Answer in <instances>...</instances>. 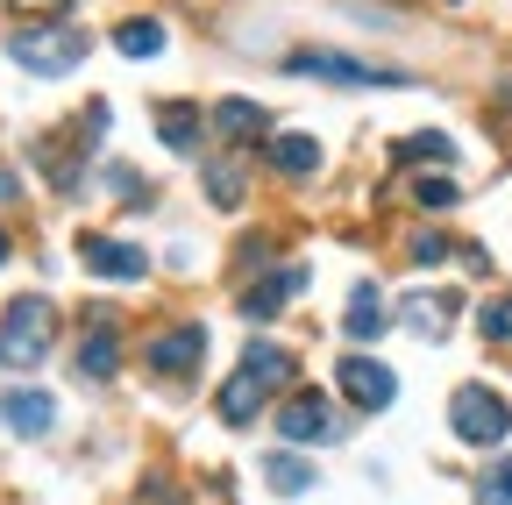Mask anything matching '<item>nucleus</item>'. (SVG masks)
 Wrapping results in <instances>:
<instances>
[{"instance_id":"nucleus-8","label":"nucleus","mask_w":512,"mask_h":505,"mask_svg":"<svg viewBox=\"0 0 512 505\" xmlns=\"http://www.w3.org/2000/svg\"><path fill=\"white\" fill-rule=\"evenodd\" d=\"M200 356H207V328H200V321H178V328L150 335V349H143V363H150L157 377H178V385L200 370Z\"/></svg>"},{"instance_id":"nucleus-16","label":"nucleus","mask_w":512,"mask_h":505,"mask_svg":"<svg viewBox=\"0 0 512 505\" xmlns=\"http://www.w3.org/2000/svg\"><path fill=\"white\" fill-rule=\"evenodd\" d=\"M79 370L93 377V385H107V377L121 370V328L114 321H93L86 342H79Z\"/></svg>"},{"instance_id":"nucleus-9","label":"nucleus","mask_w":512,"mask_h":505,"mask_svg":"<svg viewBox=\"0 0 512 505\" xmlns=\"http://www.w3.org/2000/svg\"><path fill=\"white\" fill-rule=\"evenodd\" d=\"M79 257H86L93 278H121V285L150 278V257H143L136 242H121V235H79Z\"/></svg>"},{"instance_id":"nucleus-11","label":"nucleus","mask_w":512,"mask_h":505,"mask_svg":"<svg viewBox=\"0 0 512 505\" xmlns=\"http://www.w3.org/2000/svg\"><path fill=\"white\" fill-rule=\"evenodd\" d=\"M299 292H306V264H285L264 285L242 292V313H249V321H271V313H285V299H299Z\"/></svg>"},{"instance_id":"nucleus-24","label":"nucleus","mask_w":512,"mask_h":505,"mask_svg":"<svg viewBox=\"0 0 512 505\" xmlns=\"http://www.w3.org/2000/svg\"><path fill=\"white\" fill-rule=\"evenodd\" d=\"M100 185H114V200H128V207H150L143 171H128V164H107V171H100Z\"/></svg>"},{"instance_id":"nucleus-15","label":"nucleus","mask_w":512,"mask_h":505,"mask_svg":"<svg viewBox=\"0 0 512 505\" xmlns=\"http://www.w3.org/2000/svg\"><path fill=\"white\" fill-rule=\"evenodd\" d=\"M0 420L36 441V434L57 427V399H50V392H0Z\"/></svg>"},{"instance_id":"nucleus-25","label":"nucleus","mask_w":512,"mask_h":505,"mask_svg":"<svg viewBox=\"0 0 512 505\" xmlns=\"http://www.w3.org/2000/svg\"><path fill=\"white\" fill-rule=\"evenodd\" d=\"M448 249H456V242H448V235H434V228H420V235L406 242V257H413L420 271H434V264H448Z\"/></svg>"},{"instance_id":"nucleus-17","label":"nucleus","mask_w":512,"mask_h":505,"mask_svg":"<svg viewBox=\"0 0 512 505\" xmlns=\"http://www.w3.org/2000/svg\"><path fill=\"white\" fill-rule=\"evenodd\" d=\"M384 321H392V313L377 306V285H356V292H349V313H342L349 342H377V335H384Z\"/></svg>"},{"instance_id":"nucleus-21","label":"nucleus","mask_w":512,"mask_h":505,"mask_svg":"<svg viewBox=\"0 0 512 505\" xmlns=\"http://www.w3.org/2000/svg\"><path fill=\"white\" fill-rule=\"evenodd\" d=\"M114 50L121 57H157L164 50V22H121L114 29Z\"/></svg>"},{"instance_id":"nucleus-28","label":"nucleus","mask_w":512,"mask_h":505,"mask_svg":"<svg viewBox=\"0 0 512 505\" xmlns=\"http://www.w3.org/2000/svg\"><path fill=\"white\" fill-rule=\"evenodd\" d=\"M8 249H15V242H8V228H0V264H8Z\"/></svg>"},{"instance_id":"nucleus-22","label":"nucleus","mask_w":512,"mask_h":505,"mask_svg":"<svg viewBox=\"0 0 512 505\" xmlns=\"http://www.w3.org/2000/svg\"><path fill=\"white\" fill-rule=\"evenodd\" d=\"M463 193H456V178L448 171H427V178H413V207H427V214H448Z\"/></svg>"},{"instance_id":"nucleus-26","label":"nucleus","mask_w":512,"mask_h":505,"mask_svg":"<svg viewBox=\"0 0 512 505\" xmlns=\"http://www.w3.org/2000/svg\"><path fill=\"white\" fill-rule=\"evenodd\" d=\"M477 328H484V342H512V292L491 299V306H477Z\"/></svg>"},{"instance_id":"nucleus-4","label":"nucleus","mask_w":512,"mask_h":505,"mask_svg":"<svg viewBox=\"0 0 512 505\" xmlns=\"http://www.w3.org/2000/svg\"><path fill=\"white\" fill-rule=\"evenodd\" d=\"M448 427H456V441H470V449H498V441L512 434V399L498 385H456Z\"/></svg>"},{"instance_id":"nucleus-1","label":"nucleus","mask_w":512,"mask_h":505,"mask_svg":"<svg viewBox=\"0 0 512 505\" xmlns=\"http://www.w3.org/2000/svg\"><path fill=\"white\" fill-rule=\"evenodd\" d=\"M285 385H292V356H285L278 342H249L242 363H235V377L214 392V413H221L228 427H249L256 413L271 406V392H285Z\"/></svg>"},{"instance_id":"nucleus-3","label":"nucleus","mask_w":512,"mask_h":505,"mask_svg":"<svg viewBox=\"0 0 512 505\" xmlns=\"http://www.w3.org/2000/svg\"><path fill=\"white\" fill-rule=\"evenodd\" d=\"M86 50H93V36L72 29V22H43V29H15L8 36V57H15L29 79H64Z\"/></svg>"},{"instance_id":"nucleus-7","label":"nucleus","mask_w":512,"mask_h":505,"mask_svg":"<svg viewBox=\"0 0 512 505\" xmlns=\"http://www.w3.org/2000/svg\"><path fill=\"white\" fill-rule=\"evenodd\" d=\"M278 434L292 441V449H313V441H335L342 434V420H335V399L328 392H292L285 406H278Z\"/></svg>"},{"instance_id":"nucleus-6","label":"nucleus","mask_w":512,"mask_h":505,"mask_svg":"<svg viewBox=\"0 0 512 505\" xmlns=\"http://www.w3.org/2000/svg\"><path fill=\"white\" fill-rule=\"evenodd\" d=\"M335 392H342L356 413H384V406L399 399V377L384 370L377 356H363V349H356V356H342V363H335Z\"/></svg>"},{"instance_id":"nucleus-19","label":"nucleus","mask_w":512,"mask_h":505,"mask_svg":"<svg viewBox=\"0 0 512 505\" xmlns=\"http://www.w3.org/2000/svg\"><path fill=\"white\" fill-rule=\"evenodd\" d=\"M264 477H271L278 498H306V491H313V463H306V456H271Z\"/></svg>"},{"instance_id":"nucleus-2","label":"nucleus","mask_w":512,"mask_h":505,"mask_svg":"<svg viewBox=\"0 0 512 505\" xmlns=\"http://www.w3.org/2000/svg\"><path fill=\"white\" fill-rule=\"evenodd\" d=\"M57 342V306L43 292H22L0 306V370H36Z\"/></svg>"},{"instance_id":"nucleus-10","label":"nucleus","mask_w":512,"mask_h":505,"mask_svg":"<svg viewBox=\"0 0 512 505\" xmlns=\"http://www.w3.org/2000/svg\"><path fill=\"white\" fill-rule=\"evenodd\" d=\"M207 129L214 136H228V143H271V114L256 107V100H214V114H207Z\"/></svg>"},{"instance_id":"nucleus-13","label":"nucleus","mask_w":512,"mask_h":505,"mask_svg":"<svg viewBox=\"0 0 512 505\" xmlns=\"http://www.w3.org/2000/svg\"><path fill=\"white\" fill-rule=\"evenodd\" d=\"M456 306H463L456 292H413V299H406V313H399V321H406V328H413L420 342H441L448 328H456Z\"/></svg>"},{"instance_id":"nucleus-5","label":"nucleus","mask_w":512,"mask_h":505,"mask_svg":"<svg viewBox=\"0 0 512 505\" xmlns=\"http://www.w3.org/2000/svg\"><path fill=\"white\" fill-rule=\"evenodd\" d=\"M285 72L292 79H328V86H413L406 72L370 65V57H349V50H292Z\"/></svg>"},{"instance_id":"nucleus-27","label":"nucleus","mask_w":512,"mask_h":505,"mask_svg":"<svg viewBox=\"0 0 512 505\" xmlns=\"http://www.w3.org/2000/svg\"><path fill=\"white\" fill-rule=\"evenodd\" d=\"M0 200H15V171H0Z\"/></svg>"},{"instance_id":"nucleus-18","label":"nucleus","mask_w":512,"mask_h":505,"mask_svg":"<svg viewBox=\"0 0 512 505\" xmlns=\"http://www.w3.org/2000/svg\"><path fill=\"white\" fill-rule=\"evenodd\" d=\"M242 193H249V171H242L235 157H214V164H207V200H214V207H242Z\"/></svg>"},{"instance_id":"nucleus-23","label":"nucleus","mask_w":512,"mask_h":505,"mask_svg":"<svg viewBox=\"0 0 512 505\" xmlns=\"http://www.w3.org/2000/svg\"><path fill=\"white\" fill-rule=\"evenodd\" d=\"M470 498H477V505H512V456H505V463H491V470L470 484Z\"/></svg>"},{"instance_id":"nucleus-30","label":"nucleus","mask_w":512,"mask_h":505,"mask_svg":"<svg viewBox=\"0 0 512 505\" xmlns=\"http://www.w3.org/2000/svg\"><path fill=\"white\" fill-rule=\"evenodd\" d=\"M22 8H50V0H22Z\"/></svg>"},{"instance_id":"nucleus-14","label":"nucleus","mask_w":512,"mask_h":505,"mask_svg":"<svg viewBox=\"0 0 512 505\" xmlns=\"http://www.w3.org/2000/svg\"><path fill=\"white\" fill-rule=\"evenodd\" d=\"M264 157H271V171H278V178H313V171H320V143H313V136H299V129H271Z\"/></svg>"},{"instance_id":"nucleus-29","label":"nucleus","mask_w":512,"mask_h":505,"mask_svg":"<svg viewBox=\"0 0 512 505\" xmlns=\"http://www.w3.org/2000/svg\"><path fill=\"white\" fill-rule=\"evenodd\" d=\"M498 100H505V107H512V79H505V86H498Z\"/></svg>"},{"instance_id":"nucleus-12","label":"nucleus","mask_w":512,"mask_h":505,"mask_svg":"<svg viewBox=\"0 0 512 505\" xmlns=\"http://www.w3.org/2000/svg\"><path fill=\"white\" fill-rule=\"evenodd\" d=\"M157 136H164V150L192 157V150H200V136H207V114L192 107V100H157Z\"/></svg>"},{"instance_id":"nucleus-20","label":"nucleus","mask_w":512,"mask_h":505,"mask_svg":"<svg viewBox=\"0 0 512 505\" xmlns=\"http://www.w3.org/2000/svg\"><path fill=\"white\" fill-rule=\"evenodd\" d=\"M456 157V143H448L441 129H420V136H399V164H448Z\"/></svg>"}]
</instances>
